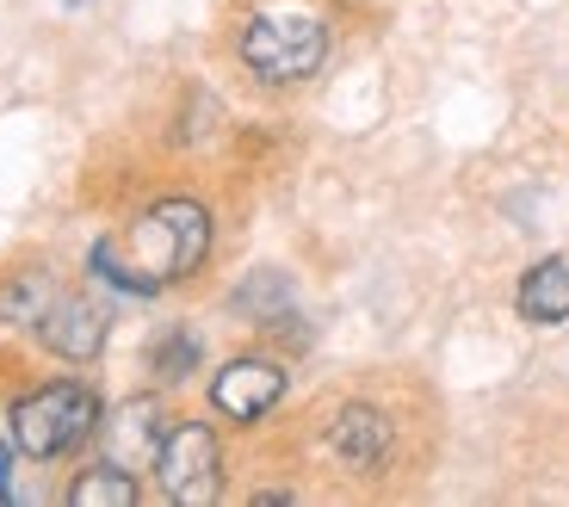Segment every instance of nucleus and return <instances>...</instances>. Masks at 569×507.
Listing matches in <instances>:
<instances>
[{"label":"nucleus","instance_id":"7","mask_svg":"<svg viewBox=\"0 0 569 507\" xmlns=\"http://www.w3.org/2000/svg\"><path fill=\"white\" fill-rule=\"evenodd\" d=\"M31 335H38V347L50 352V359H62V366H93L106 352V340H112V310L87 291H62Z\"/></svg>","mask_w":569,"mask_h":507},{"label":"nucleus","instance_id":"13","mask_svg":"<svg viewBox=\"0 0 569 507\" xmlns=\"http://www.w3.org/2000/svg\"><path fill=\"white\" fill-rule=\"evenodd\" d=\"M204 366V335L199 328H186V322H168L156 340H149V371H156V384H186L192 371Z\"/></svg>","mask_w":569,"mask_h":507},{"label":"nucleus","instance_id":"1","mask_svg":"<svg viewBox=\"0 0 569 507\" xmlns=\"http://www.w3.org/2000/svg\"><path fill=\"white\" fill-rule=\"evenodd\" d=\"M112 248V260H124L130 272L168 291V285H186L192 272L211 260V241H217V223H211V205L192 192H168L156 205H142L137 217L124 223V236H100Z\"/></svg>","mask_w":569,"mask_h":507},{"label":"nucleus","instance_id":"15","mask_svg":"<svg viewBox=\"0 0 569 507\" xmlns=\"http://www.w3.org/2000/svg\"><path fill=\"white\" fill-rule=\"evenodd\" d=\"M347 7H359V0H347Z\"/></svg>","mask_w":569,"mask_h":507},{"label":"nucleus","instance_id":"12","mask_svg":"<svg viewBox=\"0 0 569 507\" xmlns=\"http://www.w3.org/2000/svg\"><path fill=\"white\" fill-rule=\"evenodd\" d=\"M62 501L69 507H137L142 501V477L124 465H112V458H100V465H87L69 477V489H62Z\"/></svg>","mask_w":569,"mask_h":507},{"label":"nucleus","instance_id":"8","mask_svg":"<svg viewBox=\"0 0 569 507\" xmlns=\"http://www.w3.org/2000/svg\"><path fill=\"white\" fill-rule=\"evenodd\" d=\"M328 451H335V465L353 470V477H371V470L390 465V446H397V427L378 402H341V409L328 415L322 427Z\"/></svg>","mask_w":569,"mask_h":507},{"label":"nucleus","instance_id":"11","mask_svg":"<svg viewBox=\"0 0 569 507\" xmlns=\"http://www.w3.org/2000/svg\"><path fill=\"white\" fill-rule=\"evenodd\" d=\"M513 310L527 316L532 328L569 322V260H563V254H551V260L527 267V279H520V291H513Z\"/></svg>","mask_w":569,"mask_h":507},{"label":"nucleus","instance_id":"14","mask_svg":"<svg viewBox=\"0 0 569 507\" xmlns=\"http://www.w3.org/2000/svg\"><path fill=\"white\" fill-rule=\"evenodd\" d=\"M13 495H19V446L0 439V501H13Z\"/></svg>","mask_w":569,"mask_h":507},{"label":"nucleus","instance_id":"5","mask_svg":"<svg viewBox=\"0 0 569 507\" xmlns=\"http://www.w3.org/2000/svg\"><path fill=\"white\" fill-rule=\"evenodd\" d=\"M284 390H291L284 359H272V352H242V359L217 366V378H211V390H204V396H211V409L223 415V421L260 427L284 402Z\"/></svg>","mask_w":569,"mask_h":507},{"label":"nucleus","instance_id":"6","mask_svg":"<svg viewBox=\"0 0 569 507\" xmlns=\"http://www.w3.org/2000/svg\"><path fill=\"white\" fill-rule=\"evenodd\" d=\"M168 427H173V409H168V396H156V390H137V396H124L118 409H106L100 415V458H112V465H124V470H156V458H161V439H168Z\"/></svg>","mask_w":569,"mask_h":507},{"label":"nucleus","instance_id":"3","mask_svg":"<svg viewBox=\"0 0 569 507\" xmlns=\"http://www.w3.org/2000/svg\"><path fill=\"white\" fill-rule=\"evenodd\" d=\"M236 62L260 87H303L328 62V19L322 13H248L236 26Z\"/></svg>","mask_w":569,"mask_h":507},{"label":"nucleus","instance_id":"4","mask_svg":"<svg viewBox=\"0 0 569 507\" xmlns=\"http://www.w3.org/2000/svg\"><path fill=\"white\" fill-rule=\"evenodd\" d=\"M156 489L173 507H211L223 495V439H217L211 421H180L173 415L156 458Z\"/></svg>","mask_w":569,"mask_h":507},{"label":"nucleus","instance_id":"10","mask_svg":"<svg viewBox=\"0 0 569 507\" xmlns=\"http://www.w3.org/2000/svg\"><path fill=\"white\" fill-rule=\"evenodd\" d=\"M229 316L248 322V328H284L298 316V291H291V279H284L279 267H260L229 291Z\"/></svg>","mask_w":569,"mask_h":507},{"label":"nucleus","instance_id":"9","mask_svg":"<svg viewBox=\"0 0 569 507\" xmlns=\"http://www.w3.org/2000/svg\"><path fill=\"white\" fill-rule=\"evenodd\" d=\"M57 297H62L57 267H43V260H31V267H7L0 272V328H26L31 335Z\"/></svg>","mask_w":569,"mask_h":507},{"label":"nucleus","instance_id":"2","mask_svg":"<svg viewBox=\"0 0 569 507\" xmlns=\"http://www.w3.org/2000/svg\"><path fill=\"white\" fill-rule=\"evenodd\" d=\"M100 415L106 402L87 378H43L7 402V439L26 465H62L100 434Z\"/></svg>","mask_w":569,"mask_h":507}]
</instances>
